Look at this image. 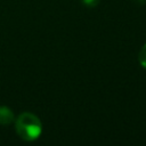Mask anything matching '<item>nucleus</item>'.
I'll list each match as a JSON object with an SVG mask.
<instances>
[{"label": "nucleus", "mask_w": 146, "mask_h": 146, "mask_svg": "<svg viewBox=\"0 0 146 146\" xmlns=\"http://www.w3.org/2000/svg\"><path fill=\"white\" fill-rule=\"evenodd\" d=\"M138 58H139L140 65L146 68V43L143 46V48H141V50H140V52H139V57H138Z\"/></svg>", "instance_id": "3"}, {"label": "nucleus", "mask_w": 146, "mask_h": 146, "mask_svg": "<svg viewBox=\"0 0 146 146\" xmlns=\"http://www.w3.org/2000/svg\"><path fill=\"white\" fill-rule=\"evenodd\" d=\"M81 2L87 7H96L99 3V0H81Z\"/></svg>", "instance_id": "4"}, {"label": "nucleus", "mask_w": 146, "mask_h": 146, "mask_svg": "<svg viewBox=\"0 0 146 146\" xmlns=\"http://www.w3.org/2000/svg\"><path fill=\"white\" fill-rule=\"evenodd\" d=\"M137 1H138V2H145L146 0H137Z\"/></svg>", "instance_id": "5"}, {"label": "nucleus", "mask_w": 146, "mask_h": 146, "mask_svg": "<svg viewBox=\"0 0 146 146\" xmlns=\"http://www.w3.org/2000/svg\"><path fill=\"white\" fill-rule=\"evenodd\" d=\"M15 121V115L13 111L7 106H0V124L8 125Z\"/></svg>", "instance_id": "2"}, {"label": "nucleus", "mask_w": 146, "mask_h": 146, "mask_svg": "<svg viewBox=\"0 0 146 146\" xmlns=\"http://www.w3.org/2000/svg\"><path fill=\"white\" fill-rule=\"evenodd\" d=\"M15 129L22 139L33 141L40 137L42 132V124L39 117L34 114L22 113L17 119H15Z\"/></svg>", "instance_id": "1"}]
</instances>
